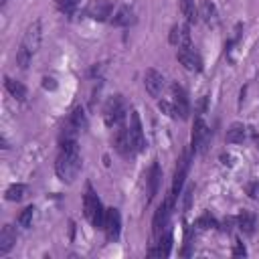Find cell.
I'll use <instances>...</instances> for the list:
<instances>
[{"label": "cell", "instance_id": "277c9868", "mask_svg": "<svg viewBox=\"0 0 259 259\" xmlns=\"http://www.w3.org/2000/svg\"><path fill=\"white\" fill-rule=\"evenodd\" d=\"M172 206H174V196H166L164 202L158 206L156 214H154V221H152V229H154V235H160L166 225H168V219H170V212H172Z\"/></svg>", "mask_w": 259, "mask_h": 259}, {"label": "cell", "instance_id": "30bf717a", "mask_svg": "<svg viewBox=\"0 0 259 259\" xmlns=\"http://www.w3.org/2000/svg\"><path fill=\"white\" fill-rule=\"evenodd\" d=\"M188 168H190V156L184 154L176 166V172H174V180H172V196H180L182 192V186H184V180H186V174H188Z\"/></svg>", "mask_w": 259, "mask_h": 259}, {"label": "cell", "instance_id": "2e32d148", "mask_svg": "<svg viewBox=\"0 0 259 259\" xmlns=\"http://www.w3.org/2000/svg\"><path fill=\"white\" fill-rule=\"evenodd\" d=\"M16 243V231L12 229V225H4L2 233H0V255H6Z\"/></svg>", "mask_w": 259, "mask_h": 259}, {"label": "cell", "instance_id": "ffe728a7", "mask_svg": "<svg viewBox=\"0 0 259 259\" xmlns=\"http://www.w3.org/2000/svg\"><path fill=\"white\" fill-rule=\"evenodd\" d=\"M237 227L245 233V235H251L255 231V214L249 212V210H243L239 217H237Z\"/></svg>", "mask_w": 259, "mask_h": 259}, {"label": "cell", "instance_id": "d4e9b609", "mask_svg": "<svg viewBox=\"0 0 259 259\" xmlns=\"http://www.w3.org/2000/svg\"><path fill=\"white\" fill-rule=\"evenodd\" d=\"M200 16L204 18L206 24H217V10H214V6H212L210 2H202V6H200Z\"/></svg>", "mask_w": 259, "mask_h": 259}, {"label": "cell", "instance_id": "d590c367", "mask_svg": "<svg viewBox=\"0 0 259 259\" xmlns=\"http://www.w3.org/2000/svg\"><path fill=\"white\" fill-rule=\"evenodd\" d=\"M2 2H6V0H2Z\"/></svg>", "mask_w": 259, "mask_h": 259}, {"label": "cell", "instance_id": "7c38bea8", "mask_svg": "<svg viewBox=\"0 0 259 259\" xmlns=\"http://www.w3.org/2000/svg\"><path fill=\"white\" fill-rule=\"evenodd\" d=\"M103 231H105L107 241H115V239L119 237V231H121V217H119V210H117V208H107Z\"/></svg>", "mask_w": 259, "mask_h": 259}, {"label": "cell", "instance_id": "6da1fadb", "mask_svg": "<svg viewBox=\"0 0 259 259\" xmlns=\"http://www.w3.org/2000/svg\"><path fill=\"white\" fill-rule=\"evenodd\" d=\"M81 170V156H79V146H77V140H61V154L57 156V162H55V172L57 176L71 184L77 174Z\"/></svg>", "mask_w": 259, "mask_h": 259}, {"label": "cell", "instance_id": "44dd1931", "mask_svg": "<svg viewBox=\"0 0 259 259\" xmlns=\"http://www.w3.org/2000/svg\"><path fill=\"white\" fill-rule=\"evenodd\" d=\"M4 85H6V89L10 91V95L16 97L18 101H24V99H26V87H24L20 81H14V79L6 77V79H4Z\"/></svg>", "mask_w": 259, "mask_h": 259}, {"label": "cell", "instance_id": "ac0fdd59", "mask_svg": "<svg viewBox=\"0 0 259 259\" xmlns=\"http://www.w3.org/2000/svg\"><path fill=\"white\" fill-rule=\"evenodd\" d=\"M132 22H134V10L130 6H119L111 16V24L113 26H127Z\"/></svg>", "mask_w": 259, "mask_h": 259}, {"label": "cell", "instance_id": "d6a6232c", "mask_svg": "<svg viewBox=\"0 0 259 259\" xmlns=\"http://www.w3.org/2000/svg\"><path fill=\"white\" fill-rule=\"evenodd\" d=\"M42 87L45 89H57V81L53 77H42Z\"/></svg>", "mask_w": 259, "mask_h": 259}, {"label": "cell", "instance_id": "9a60e30c", "mask_svg": "<svg viewBox=\"0 0 259 259\" xmlns=\"http://www.w3.org/2000/svg\"><path fill=\"white\" fill-rule=\"evenodd\" d=\"M22 45H24L26 49H30L32 53L38 49V45H40V20H34V22L26 28Z\"/></svg>", "mask_w": 259, "mask_h": 259}, {"label": "cell", "instance_id": "4316f807", "mask_svg": "<svg viewBox=\"0 0 259 259\" xmlns=\"http://www.w3.org/2000/svg\"><path fill=\"white\" fill-rule=\"evenodd\" d=\"M69 119H71V121L77 125V130H79V132L87 127V117H85L83 107H75V109H73V113L69 115Z\"/></svg>", "mask_w": 259, "mask_h": 259}, {"label": "cell", "instance_id": "836d02e7", "mask_svg": "<svg viewBox=\"0 0 259 259\" xmlns=\"http://www.w3.org/2000/svg\"><path fill=\"white\" fill-rule=\"evenodd\" d=\"M235 255H245V247L237 245V249H235Z\"/></svg>", "mask_w": 259, "mask_h": 259}, {"label": "cell", "instance_id": "9c48e42d", "mask_svg": "<svg viewBox=\"0 0 259 259\" xmlns=\"http://www.w3.org/2000/svg\"><path fill=\"white\" fill-rule=\"evenodd\" d=\"M113 146L115 150L123 156V158H132L136 154V148H134V142L130 138V132L125 127H117L115 136H113Z\"/></svg>", "mask_w": 259, "mask_h": 259}, {"label": "cell", "instance_id": "f546056e", "mask_svg": "<svg viewBox=\"0 0 259 259\" xmlns=\"http://www.w3.org/2000/svg\"><path fill=\"white\" fill-rule=\"evenodd\" d=\"M196 227H198V229H210V227H217V223H214V219H212V217L202 214V217L196 221Z\"/></svg>", "mask_w": 259, "mask_h": 259}, {"label": "cell", "instance_id": "4fadbf2b", "mask_svg": "<svg viewBox=\"0 0 259 259\" xmlns=\"http://www.w3.org/2000/svg\"><path fill=\"white\" fill-rule=\"evenodd\" d=\"M144 85H146V91H148L152 97H160L162 91H164L166 81H164L162 73H158L156 69H148L146 75H144Z\"/></svg>", "mask_w": 259, "mask_h": 259}, {"label": "cell", "instance_id": "3957f363", "mask_svg": "<svg viewBox=\"0 0 259 259\" xmlns=\"http://www.w3.org/2000/svg\"><path fill=\"white\" fill-rule=\"evenodd\" d=\"M125 111H127V105H125V99L121 95H113L107 99L105 107H103V119L109 127L113 125H119L121 119L125 117Z\"/></svg>", "mask_w": 259, "mask_h": 259}, {"label": "cell", "instance_id": "e0dca14e", "mask_svg": "<svg viewBox=\"0 0 259 259\" xmlns=\"http://www.w3.org/2000/svg\"><path fill=\"white\" fill-rule=\"evenodd\" d=\"M158 237H160L158 249H150V251H148V255H152V257H166V255L170 253V247H172V233L164 229Z\"/></svg>", "mask_w": 259, "mask_h": 259}, {"label": "cell", "instance_id": "484cf974", "mask_svg": "<svg viewBox=\"0 0 259 259\" xmlns=\"http://www.w3.org/2000/svg\"><path fill=\"white\" fill-rule=\"evenodd\" d=\"M30 59H32V51L26 49L24 45H20V49L16 51V65H18L20 69H26L28 63H30Z\"/></svg>", "mask_w": 259, "mask_h": 259}, {"label": "cell", "instance_id": "1f68e13d", "mask_svg": "<svg viewBox=\"0 0 259 259\" xmlns=\"http://www.w3.org/2000/svg\"><path fill=\"white\" fill-rule=\"evenodd\" d=\"M247 194L253 198V200H259V182H251L247 186Z\"/></svg>", "mask_w": 259, "mask_h": 259}, {"label": "cell", "instance_id": "ba28073f", "mask_svg": "<svg viewBox=\"0 0 259 259\" xmlns=\"http://www.w3.org/2000/svg\"><path fill=\"white\" fill-rule=\"evenodd\" d=\"M208 136H210V132H208L206 123H204L200 117H196V119H194V127H192V138H190V142H192V152H202L204 146L208 144Z\"/></svg>", "mask_w": 259, "mask_h": 259}, {"label": "cell", "instance_id": "7a4b0ae2", "mask_svg": "<svg viewBox=\"0 0 259 259\" xmlns=\"http://www.w3.org/2000/svg\"><path fill=\"white\" fill-rule=\"evenodd\" d=\"M83 208H85V217L91 221V225L95 229H103L105 225V208L101 206V200L97 198V194L93 192L91 186H87V192L83 196Z\"/></svg>", "mask_w": 259, "mask_h": 259}, {"label": "cell", "instance_id": "4dcf8cb0", "mask_svg": "<svg viewBox=\"0 0 259 259\" xmlns=\"http://www.w3.org/2000/svg\"><path fill=\"white\" fill-rule=\"evenodd\" d=\"M158 107H160L164 113H168L170 117H178V115H176V109H174V103H170V101H164V99H162V101H158Z\"/></svg>", "mask_w": 259, "mask_h": 259}, {"label": "cell", "instance_id": "52a82bcc", "mask_svg": "<svg viewBox=\"0 0 259 259\" xmlns=\"http://www.w3.org/2000/svg\"><path fill=\"white\" fill-rule=\"evenodd\" d=\"M130 138L134 142V148L136 152H142L146 148V138H144V130H142V121H140V115L138 111H130Z\"/></svg>", "mask_w": 259, "mask_h": 259}, {"label": "cell", "instance_id": "d6986e66", "mask_svg": "<svg viewBox=\"0 0 259 259\" xmlns=\"http://www.w3.org/2000/svg\"><path fill=\"white\" fill-rule=\"evenodd\" d=\"M245 136H247V127L243 125V123H239V121H235V123H231V127L227 130V142L229 144H241L243 140H245Z\"/></svg>", "mask_w": 259, "mask_h": 259}, {"label": "cell", "instance_id": "e575fe53", "mask_svg": "<svg viewBox=\"0 0 259 259\" xmlns=\"http://www.w3.org/2000/svg\"><path fill=\"white\" fill-rule=\"evenodd\" d=\"M255 142H257V148H259V138H257V140H255Z\"/></svg>", "mask_w": 259, "mask_h": 259}, {"label": "cell", "instance_id": "83f0119b", "mask_svg": "<svg viewBox=\"0 0 259 259\" xmlns=\"http://www.w3.org/2000/svg\"><path fill=\"white\" fill-rule=\"evenodd\" d=\"M55 4H57V8H59L61 12H65V14H73L75 8L79 6V0H55Z\"/></svg>", "mask_w": 259, "mask_h": 259}, {"label": "cell", "instance_id": "8992f818", "mask_svg": "<svg viewBox=\"0 0 259 259\" xmlns=\"http://www.w3.org/2000/svg\"><path fill=\"white\" fill-rule=\"evenodd\" d=\"M176 59L180 61V65L186 71H200L202 69V61L198 57V53L192 47H180L176 53Z\"/></svg>", "mask_w": 259, "mask_h": 259}, {"label": "cell", "instance_id": "f1b7e54d", "mask_svg": "<svg viewBox=\"0 0 259 259\" xmlns=\"http://www.w3.org/2000/svg\"><path fill=\"white\" fill-rule=\"evenodd\" d=\"M32 219H34V206H26L22 212H20V217H18V223H20V227H30L32 225Z\"/></svg>", "mask_w": 259, "mask_h": 259}, {"label": "cell", "instance_id": "5bb4252c", "mask_svg": "<svg viewBox=\"0 0 259 259\" xmlns=\"http://www.w3.org/2000/svg\"><path fill=\"white\" fill-rule=\"evenodd\" d=\"M170 42L174 45V47H192V42H190V30H188V26L186 24H176V26H172V30H170Z\"/></svg>", "mask_w": 259, "mask_h": 259}, {"label": "cell", "instance_id": "5b68a950", "mask_svg": "<svg viewBox=\"0 0 259 259\" xmlns=\"http://www.w3.org/2000/svg\"><path fill=\"white\" fill-rule=\"evenodd\" d=\"M87 16H91L93 20H111L113 0H91L87 6Z\"/></svg>", "mask_w": 259, "mask_h": 259}, {"label": "cell", "instance_id": "603a6c76", "mask_svg": "<svg viewBox=\"0 0 259 259\" xmlns=\"http://www.w3.org/2000/svg\"><path fill=\"white\" fill-rule=\"evenodd\" d=\"M148 178H150V190H148L150 194H148V198L152 200V198L156 196V192H158V184H160V178H162V176H160V166H158V164H152V168H150V176H148Z\"/></svg>", "mask_w": 259, "mask_h": 259}, {"label": "cell", "instance_id": "cb8c5ba5", "mask_svg": "<svg viewBox=\"0 0 259 259\" xmlns=\"http://www.w3.org/2000/svg\"><path fill=\"white\" fill-rule=\"evenodd\" d=\"M26 196V186L24 184H10L6 188V200H12V202H18Z\"/></svg>", "mask_w": 259, "mask_h": 259}, {"label": "cell", "instance_id": "8fae6325", "mask_svg": "<svg viewBox=\"0 0 259 259\" xmlns=\"http://www.w3.org/2000/svg\"><path fill=\"white\" fill-rule=\"evenodd\" d=\"M172 103H174V109H176V115L180 119H186L188 113H190V103H188V95L186 91L180 87V85H172Z\"/></svg>", "mask_w": 259, "mask_h": 259}, {"label": "cell", "instance_id": "7402d4cb", "mask_svg": "<svg viewBox=\"0 0 259 259\" xmlns=\"http://www.w3.org/2000/svg\"><path fill=\"white\" fill-rule=\"evenodd\" d=\"M180 10H182L184 18H186L190 24H194V22L198 20V16H200V12H198L194 0H180Z\"/></svg>", "mask_w": 259, "mask_h": 259}]
</instances>
